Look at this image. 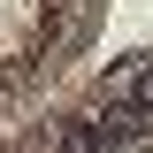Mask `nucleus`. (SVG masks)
Listing matches in <instances>:
<instances>
[{
  "mask_svg": "<svg viewBox=\"0 0 153 153\" xmlns=\"http://www.w3.org/2000/svg\"><path fill=\"white\" fill-rule=\"evenodd\" d=\"M107 100L130 107V115H153V61H146V69H123V76L107 84Z\"/></svg>",
  "mask_w": 153,
  "mask_h": 153,
  "instance_id": "f257e3e1",
  "label": "nucleus"
}]
</instances>
